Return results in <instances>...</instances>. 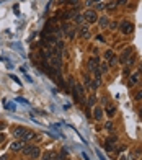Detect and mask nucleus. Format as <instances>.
I'll list each match as a JSON object with an SVG mask.
<instances>
[{"mask_svg":"<svg viewBox=\"0 0 142 160\" xmlns=\"http://www.w3.org/2000/svg\"><path fill=\"white\" fill-rule=\"evenodd\" d=\"M98 25H100V28H108L109 18L106 17V15H101V17H98Z\"/></svg>","mask_w":142,"mask_h":160,"instance_id":"nucleus-10","label":"nucleus"},{"mask_svg":"<svg viewBox=\"0 0 142 160\" xmlns=\"http://www.w3.org/2000/svg\"><path fill=\"white\" fill-rule=\"evenodd\" d=\"M119 160H127V157H126V155H121V157H119Z\"/></svg>","mask_w":142,"mask_h":160,"instance_id":"nucleus-33","label":"nucleus"},{"mask_svg":"<svg viewBox=\"0 0 142 160\" xmlns=\"http://www.w3.org/2000/svg\"><path fill=\"white\" fill-rule=\"evenodd\" d=\"M132 53H134L132 47H127V49H124L123 53H121L119 62H121V64H126V66H132V62H134V59H132Z\"/></svg>","mask_w":142,"mask_h":160,"instance_id":"nucleus-3","label":"nucleus"},{"mask_svg":"<svg viewBox=\"0 0 142 160\" xmlns=\"http://www.w3.org/2000/svg\"><path fill=\"white\" fill-rule=\"evenodd\" d=\"M136 83H139V72H136L129 77V87H134Z\"/></svg>","mask_w":142,"mask_h":160,"instance_id":"nucleus-11","label":"nucleus"},{"mask_svg":"<svg viewBox=\"0 0 142 160\" xmlns=\"http://www.w3.org/2000/svg\"><path fill=\"white\" fill-rule=\"evenodd\" d=\"M95 10H106V2H98L95 5Z\"/></svg>","mask_w":142,"mask_h":160,"instance_id":"nucleus-19","label":"nucleus"},{"mask_svg":"<svg viewBox=\"0 0 142 160\" xmlns=\"http://www.w3.org/2000/svg\"><path fill=\"white\" fill-rule=\"evenodd\" d=\"M11 133H13V136L17 139H21V141H30V139L36 137V134L33 133V131L28 129V127H23V126H13Z\"/></svg>","mask_w":142,"mask_h":160,"instance_id":"nucleus-1","label":"nucleus"},{"mask_svg":"<svg viewBox=\"0 0 142 160\" xmlns=\"http://www.w3.org/2000/svg\"><path fill=\"white\" fill-rule=\"evenodd\" d=\"M3 141H5V136H3L2 133H0V142H3Z\"/></svg>","mask_w":142,"mask_h":160,"instance_id":"nucleus-32","label":"nucleus"},{"mask_svg":"<svg viewBox=\"0 0 142 160\" xmlns=\"http://www.w3.org/2000/svg\"><path fill=\"white\" fill-rule=\"evenodd\" d=\"M105 127H106V129H113V123H111V121H108L106 124H105Z\"/></svg>","mask_w":142,"mask_h":160,"instance_id":"nucleus-30","label":"nucleus"},{"mask_svg":"<svg viewBox=\"0 0 142 160\" xmlns=\"http://www.w3.org/2000/svg\"><path fill=\"white\" fill-rule=\"evenodd\" d=\"M98 2H101V0H87V2H85V3H87V7H88V8H90L92 5H96V3H98Z\"/></svg>","mask_w":142,"mask_h":160,"instance_id":"nucleus-23","label":"nucleus"},{"mask_svg":"<svg viewBox=\"0 0 142 160\" xmlns=\"http://www.w3.org/2000/svg\"><path fill=\"white\" fill-rule=\"evenodd\" d=\"M139 116H140V118H142V108H140V110H139Z\"/></svg>","mask_w":142,"mask_h":160,"instance_id":"nucleus-36","label":"nucleus"},{"mask_svg":"<svg viewBox=\"0 0 142 160\" xmlns=\"http://www.w3.org/2000/svg\"><path fill=\"white\" fill-rule=\"evenodd\" d=\"M113 57H115V53H113L111 49H109V51H106V53H105V59H108V61H111Z\"/></svg>","mask_w":142,"mask_h":160,"instance_id":"nucleus-21","label":"nucleus"},{"mask_svg":"<svg viewBox=\"0 0 142 160\" xmlns=\"http://www.w3.org/2000/svg\"><path fill=\"white\" fill-rule=\"evenodd\" d=\"M74 21L77 23V25H83V23H85L83 15H75V17H74Z\"/></svg>","mask_w":142,"mask_h":160,"instance_id":"nucleus-15","label":"nucleus"},{"mask_svg":"<svg viewBox=\"0 0 142 160\" xmlns=\"http://www.w3.org/2000/svg\"><path fill=\"white\" fill-rule=\"evenodd\" d=\"M31 149H33V146H25L21 149V152H23V155H26V157H30V154H31Z\"/></svg>","mask_w":142,"mask_h":160,"instance_id":"nucleus-16","label":"nucleus"},{"mask_svg":"<svg viewBox=\"0 0 142 160\" xmlns=\"http://www.w3.org/2000/svg\"><path fill=\"white\" fill-rule=\"evenodd\" d=\"M66 2L69 3V5H75V7H79V0H66Z\"/></svg>","mask_w":142,"mask_h":160,"instance_id":"nucleus-25","label":"nucleus"},{"mask_svg":"<svg viewBox=\"0 0 142 160\" xmlns=\"http://www.w3.org/2000/svg\"><path fill=\"white\" fill-rule=\"evenodd\" d=\"M118 8V5H116V2H109V3H106V10H116Z\"/></svg>","mask_w":142,"mask_h":160,"instance_id":"nucleus-20","label":"nucleus"},{"mask_svg":"<svg viewBox=\"0 0 142 160\" xmlns=\"http://www.w3.org/2000/svg\"><path fill=\"white\" fill-rule=\"evenodd\" d=\"M3 127H5V124H3V123H0V129H3Z\"/></svg>","mask_w":142,"mask_h":160,"instance_id":"nucleus-34","label":"nucleus"},{"mask_svg":"<svg viewBox=\"0 0 142 160\" xmlns=\"http://www.w3.org/2000/svg\"><path fill=\"white\" fill-rule=\"evenodd\" d=\"M108 28H111V30H118V23H116V21H111V23L108 25Z\"/></svg>","mask_w":142,"mask_h":160,"instance_id":"nucleus-27","label":"nucleus"},{"mask_svg":"<svg viewBox=\"0 0 142 160\" xmlns=\"http://www.w3.org/2000/svg\"><path fill=\"white\" fill-rule=\"evenodd\" d=\"M95 119L96 121L103 119V110H101V106H95Z\"/></svg>","mask_w":142,"mask_h":160,"instance_id":"nucleus-12","label":"nucleus"},{"mask_svg":"<svg viewBox=\"0 0 142 160\" xmlns=\"http://www.w3.org/2000/svg\"><path fill=\"white\" fill-rule=\"evenodd\" d=\"M96 41H98V43H105V38H103V34H96Z\"/></svg>","mask_w":142,"mask_h":160,"instance_id":"nucleus-29","label":"nucleus"},{"mask_svg":"<svg viewBox=\"0 0 142 160\" xmlns=\"http://www.w3.org/2000/svg\"><path fill=\"white\" fill-rule=\"evenodd\" d=\"M106 113H108V116H115V113H116V106L109 105V106L106 108Z\"/></svg>","mask_w":142,"mask_h":160,"instance_id":"nucleus-18","label":"nucleus"},{"mask_svg":"<svg viewBox=\"0 0 142 160\" xmlns=\"http://www.w3.org/2000/svg\"><path fill=\"white\" fill-rule=\"evenodd\" d=\"M116 142H118V137H116V136H111V137L106 139V142H105V144H111V146H113V144H116Z\"/></svg>","mask_w":142,"mask_h":160,"instance_id":"nucleus-22","label":"nucleus"},{"mask_svg":"<svg viewBox=\"0 0 142 160\" xmlns=\"http://www.w3.org/2000/svg\"><path fill=\"white\" fill-rule=\"evenodd\" d=\"M83 80H85V87H87V88H92V80H90V75L85 74V75H83Z\"/></svg>","mask_w":142,"mask_h":160,"instance_id":"nucleus-17","label":"nucleus"},{"mask_svg":"<svg viewBox=\"0 0 142 160\" xmlns=\"http://www.w3.org/2000/svg\"><path fill=\"white\" fill-rule=\"evenodd\" d=\"M127 3V0H116V5L118 7H123V5H126Z\"/></svg>","mask_w":142,"mask_h":160,"instance_id":"nucleus-26","label":"nucleus"},{"mask_svg":"<svg viewBox=\"0 0 142 160\" xmlns=\"http://www.w3.org/2000/svg\"><path fill=\"white\" fill-rule=\"evenodd\" d=\"M93 105H95V98H90L88 100V106H93Z\"/></svg>","mask_w":142,"mask_h":160,"instance_id":"nucleus-31","label":"nucleus"},{"mask_svg":"<svg viewBox=\"0 0 142 160\" xmlns=\"http://www.w3.org/2000/svg\"><path fill=\"white\" fill-rule=\"evenodd\" d=\"M77 31H79V36L82 39H90L92 38V33H90V26L85 23V25H80L79 28H77Z\"/></svg>","mask_w":142,"mask_h":160,"instance_id":"nucleus-5","label":"nucleus"},{"mask_svg":"<svg viewBox=\"0 0 142 160\" xmlns=\"http://www.w3.org/2000/svg\"><path fill=\"white\" fill-rule=\"evenodd\" d=\"M39 157H41V149H39L38 146H33L31 154H30V158H31V160H38Z\"/></svg>","mask_w":142,"mask_h":160,"instance_id":"nucleus-9","label":"nucleus"},{"mask_svg":"<svg viewBox=\"0 0 142 160\" xmlns=\"http://www.w3.org/2000/svg\"><path fill=\"white\" fill-rule=\"evenodd\" d=\"M98 66H100V61H98V57H95V56H93V57H88V61H87V70L88 72H95L96 69H98Z\"/></svg>","mask_w":142,"mask_h":160,"instance_id":"nucleus-6","label":"nucleus"},{"mask_svg":"<svg viewBox=\"0 0 142 160\" xmlns=\"http://www.w3.org/2000/svg\"><path fill=\"white\" fill-rule=\"evenodd\" d=\"M82 15H83V20H85L87 25H92V23L98 21V11H96L95 8H87Z\"/></svg>","mask_w":142,"mask_h":160,"instance_id":"nucleus-2","label":"nucleus"},{"mask_svg":"<svg viewBox=\"0 0 142 160\" xmlns=\"http://www.w3.org/2000/svg\"><path fill=\"white\" fill-rule=\"evenodd\" d=\"M56 157H57L56 160H66V150H62L59 155H56Z\"/></svg>","mask_w":142,"mask_h":160,"instance_id":"nucleus-24","label":"nucleus"},{"mask_svg":"<svg viewBox=\"0 0 142 160\" xmlns=\"http://www.w3.org/2000/svg\"><path fill=\"white\" fill-rule=\"evenodd\" d=\"M0 160H7V155H3V157H0Z\"/></svg>","mask_w":142,"mask_h":160,"instance_id":"nucleus-35","label":"nucleus"},{"mask_svg":"<svg viewBox=\"0 0 142 160\" xmlns=\"http://www.w3.org/2000/svg\"><path fill=\"white\" fill-rule=\"evenodd\" d=\"M26 146V141H21V139H17V141H13L10 144V150L13 152H21V149Z\"/></svg>","mask_w":142,"mask_h":160,"instance_id":"nucleus-7","label":"nucleus"},{"mask_svg":"<svg viewBox=\"0 0 142 160\" xmlns=\"http://www.w3.org/2000/svg\"><path fill=\"white\" fill-rule=\"evenodd\" d=\"M98 70L103 74V72H108L109 70V64L106 61H103V62H100V66H98Z\"/></svg>","mask_w":142,"mask_h":160,"instance_id":"nucleus-13","label":"nucleus"},{"mask_svg":"<svg viewBox=\"0 0 142 160\" xmlns=\"http://www.w3.org/2000/svg\"><path fill=\"white\" fill-rule=\"evenodd\" d=\"M134 98H136L137 101H140V100H142V90H139V91H137V93H136V97H134Z\"/></svg>","mask_w":142,"mask_h":160,"instance_id":"nucleus-28","label":"nucleus"},{"mask_svg":"<svg viewBox=\"0 0 142 160\" xmlns=\"http://www.w3.org/2000/svg\"><path fill=\"white\" fill-rule=\"evenodd\" d=\"M41 160H56V154L54 152H44Z\"/></svg>","mask_w":142,"mask_h":160,"instance_id":"nucleus-14","label":"nucleus"},{"mask_svg":"<svg viewBox=\"0 0 142 160\" xmlns=\"http://www.w3.org/2000/svg\"><path fill=\"white\" fill-rule=\"evenodd\" d=\"M60 31H62V33L66 34L69 39H74V38H75V34H77V28L70 26L69 23H64V25L60 26Z\"/></svg>","mask_w":142,"mask_h":160,"instance_id":"nucleus-4","label":"nucleus"},{"mask_svg":"<svg viewBox=\"0 0 142 160\" xmlns=\"http://www.w3.org/2000/svg\"><path fill=\"white\" fill-rule=\"evenodd\" d=\"M140 72H142V62H140Z\"/></svg>","mask_w":142,"mask_h":160,"instance_id":"nucleus-37","label":"nucleus"},{"mask_svg":"<svg viewBox=\"0 0 142 160\" xmlns=\"http://www.w3.org/2000/svg\"><path fill=\"white\" fill-rule=\"evenodd\" d=\"M134 31V25L131 21H123L121 23V33L123 34H131Z\"/></svg>","mask_w":142,"mask_h":160,"instance_id":"nucleus-8","label":"nucleus"}]
</instances>
